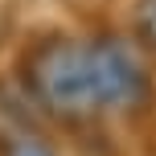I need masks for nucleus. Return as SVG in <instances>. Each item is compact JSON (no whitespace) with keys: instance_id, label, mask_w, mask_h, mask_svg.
I'll return each mask as SVG.
<instances>
[{"instance_id":"nucleus-3","label":"nucleus","mask_w":156,"mask_h":156,"mask_svg":"<svg viewBox=\"0 0 156 156\" xmlns=\"http://www.w3.org/2000/svg\"><path fill=\"white\" fill-rule=\"evenodd\" d=\"M0 156H58V152L41 144L37 136H8V140H0Z\"/></svg>"},{"instance_id":"nucleus-1","label":"nucleus","mask_w":156,"mask_h":156,"mask_svg":"<svg viewBox=\"0 0 156 156\" xmlns=\"http://www.w3.org/2000/svg\"><path fill=\"white\" fill-rule=\"evenodd\" d=\"M29 86L54 115H66V119H86L99 107L90 86L86 45H74L66 37H54L37 49V58L29 62Z\"/></svg>"},{"instance_id":"nucleus-2","label":"nucleus","mask_w":156,"mask_h":156,"mask_svg":"<svg viewBox=\"0 0 156 156\" xmlns=\"http://www.w3.org/2000/svg\"><path fill=\"white\" fill-rule=\"evenodd\" d=\"M86 62H90V86L94 103L111 111H132L148 99V74H144L140 58L127 45L103 37L94 45H86Z\"/></svg>"},{"instance_id":"nucleus-4","label":"nucleus","mask_w":156,"mask_h":156,"mask_svg":"<svg viewBox=\"0 0 156 156\" xmlns=\"http://www.w3.org/2000/svg\"><path fill=\"white\" fill-rule=\"evenodd\" d=\"M140 33H144V37L152 41V45H156V0L140 8Z\"/></svg>"}]
</instances>
